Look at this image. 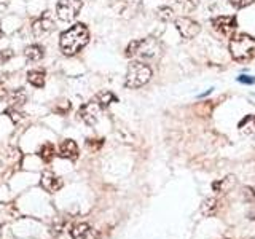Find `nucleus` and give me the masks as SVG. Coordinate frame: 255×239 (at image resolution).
Listing matches in <instances>:
<instances>
[{
  "mask_svg": "<svg viewBox=\"0 0 255 239\" xmlns=\"http://www.w3.org/2000/svg\"><path fill=\"white\" fill-rule=\"evenodd\" d=\"M238 82L239 83H244V85H254L255 83V78H252L249 75H241V77H238Z\"/></svg>",
  "mask_w": 255,
  "mask_h": 239,
  "instance_id": "5701e85b",
  "label": "nucleus"
},
{
  "mask_svg": "<svg viewBox=\"0 0 255 239\" xmlns=\"http://www.w3.org/2000/svg\"><path fill=\"white\" fill-rule=\"evenodd\" d=\"M233 185H235V177H233V175H228V177H225V179H220L217 182H214L212 183V190L222 193V191H228Z\"/></svg>",
  "mask_w": 255,
  "mask_h": 239,
  "instance_id": "a211bd4d",
  "label": "nucleus"
},
{
  "mask_svg": "<svg viewBox=\"0 0 255 239\" xmlns=\"http://www.w3.org/2000/svg\"><path fill=\"white\" fill-rule=\"evenodd\" d=\"M72 239H101L99 233L88 223H77L70 231Z\"/></svg>",
  "mask_w": 255,
  "mask_h": 239,
  "instance_id": "9d476101",
  "label": "nucleus"
},
{
  "mask_svg": "<svg viewBox=\"0 0 255 239\" xmlns=\"http://www.w3.org/2000/svg\"><path fill=\"white\" fill-rule=\"evenodd\" d=\"M6 96V91H5V88H0V99L2 98H5Z\"/></svg>",
  "mask_w": 255,
  "mask_h": 239,
  "instance_id": "a878e982",
  "label": "nucleus"
},
{
  "mask_svg": "<svg viewBox=\"0 0 255 239\" xmlns=\"http://www.w3.org/2000/svg\"><path fill=\"white\" fill-rule=\"evenodd\" d=\"M59 156L75 161V159L78 158V145L72 139L64 140L61 143V147H59Z\"/></svg>",
  "mask_w": 255,
  "mask_h": 239,
  "instance_id": "f8f14e48",
  "label": "nucleus"
},
{
  "mask_svg": "<svg viewBox=\"0 0 255 239\" xmlns=\"http://www.w3.org/2000/svg\"><path fill=\"white\" fill-rule=\"evenodd\" d=\"M158 18L161 19V21H166V22L174 21V11H172V8H169V6H161L158 10Z\"/></svg>",
  "mask_w": 255,
  "mask_h": 239,
  "instance_id": "412c9836",
  "label": "nucleus"
},
{
  "mask_svg": "<svg viewBox=\"0 0 255 239\" xmlns=\"http://www.w3.org/2000/svg\"><path fill=\"white\" fill-rule=\"evenodd\" d=\"M161 54V45L153 37L142 38V40H132L126 48V58H142V59H151Z\"/></svg>",
  "mask_w": 255,
  "mask_h": 239,
  "instance_id": "7ed1b4c3",
  "label": "nucleus"
},
{
  "mask_svg": "<svg viewBox=\"0 0 255 239\" xmlns=\"http://www.w3.org/2000/svg\"><path fill=\"white\" fill-rule=\"evenodd\" d=\"M96 139H88L86 140V145L90 147V148H93V150H96V148H99L102 143H104V140L102 139H99V142H94Z\"/></svg>",
  "mask_w": 255,
  "mask_h": 239,
  "instance_id": "b1692460",
  "label": "nucleus"
},
{
  "mask_svg": "<svg viewBox=\"0 0 255 239\" xmlns=\"http://www.w3.org/2000/svg\"><path fill=\"white\" fill-rule=\"evenodd\" d=\"M0 37H2V29H0Z\"/></svg>",
  "mask_w": 255,
  "mask_h": 239,
  "instance_id": "bb28decb",
  "label": "nucleus"
},
{
  "mask_svg": "<svg viewBox=\"0 0 255 239\" xmlns=\"http://www.w3.org/2000/svg\"><path fill=\"white\" fill-rule=\"evenodd\" d=\"M239 131L247 134V135H254L255 134V115H247L241 120V123L238 124Z\"/></svg>",
  "mask_w": 255,
  "mask_h": 239,
  "instance_id": "2eb2a0df",
  "label": "nucleus"
},
{
  "mask_svg": "<svg viewBox=\"0 0 255 239\" xmlns=\"http://www.w3.org/2000/svg\"><path fill=\"white\" fill-rule=\"evenodd\" d=\"M175 27H177L182 38H187V40L195 38L199 32H201V26L190 18H177L175 19Z\"/></svg>",
  "mask_w": 255,
  "mask_h": 239,
  "instance_id": "6e6552de",
  "label": "nucleus"
},
{
  "mask_svg": "<svg viewBox=\"0 0 255 239\" xmlns=\"http://www.w3.org/2000/svg\"><path fill=\"white\" fill-rule=\"evenodd\" d=\"M185 3H188L190 8H195L196 3H198V0H185Z\"/></svg>",
  "mask_w": 255,
  "mask_h": 239,
  "instance_id": "393cba45",
  "label": "nucleus"
},
{
  "mask_svg": "<svg viewBox=\"0 0 255 239\" xmlns=\"http://www.w3.org/2000/svg\"><path fill=\"white\" fill-rule=\"evenodd\" d=\"M27 82L35 88H42L45 85V70L35 69L27 72Z\"/></svg>",
  "mask_w": 255,
  "mask_h": 239,
  "instance_id": "dca6fc26",
  "label": "nucleus"
},
{
  "mask_svg": "<svg viewBox=\"0 0 255 239\" xmlns=\"http://www.w3.org/2000/svg\"><path fill=\"white\" fill-rule=\"evenodd\" d=\"M40 185H42V188L46 190L48 193H56V191L62 188V179L59 175H56L53 171H43Z\"/></svg>",
  "mask_w": 255,
  "mask_h": 239,
  "instance_id": "1a4fd4ad",
  "label": "nucleus"
},
{
  "mask_svg": "<svg viewBox=\"0 0 255 239\" xmlns=\"http://www.w3.org/2000/svg\"><path fill=\"white\" fill-rule=\"evenodd\" d=\"M96 101L99 102V106H101L102 109H106V107L110 106L112 102H115L117 98H115V94H114V93H110V91H102V93L98 94V98H96Z\"/></svg>",
  "mask_w": 255,
  "mask_h": 239,
  "instance_id": "aec40b11",
  "label": "nucleus"
},
{
  "mask_svg": "<svg viewBox=\"0 0 255 239\" xmlns=\"http://www.w3.org/2000/svg\"><path fill=\"white\" fill-rule=\"evenodd\" d=\"M212 27L220 32L225 37H233V34L238 29V19L236 16H219L212 19Z\"/></svg>",
  "mask_w": 255,
  "mask_h": 239,
  "instance_id": "0eeeda50",
  "label": "nucleus"
},
{
  "mask_svg": "<svg viewBox=\"0 0 255 239\" xmlns=\"http://www.w3.org/2000/svg\"><path fill=\"white\" fill-rule=\"evenodd\" d=\"M217 209H219V201L215 198H209V199H206L199 211H201L204 217H212V215H215V212H217Z\"/></svg>",
  "mask_w": 255,
  "mask_h": 239,
  "instance_id": "f3484780",
  "label": "nucleus"
},
{
  "mask_svg": "<svg viewBox=\"0 0 255 239\" xmlns=\"http://www.w3.org/2000/svg\"><path fill=\"white\" fill-rule=\"evenodd\" d=\"M10 106L13 109H19L21 106H24V102L27 101V93L24 88H19V90H16L10 94Z\"/></svg>",
  "mask_w": 255,
  "mask_h": 239,
  "instance_id": "ddd939ff",
  "label": "nucleus"
},
{
  "mask_svg": "<svg viewBox=\"0 0 255 239\" xmlns=\"http://www.w3.org/2000/svg\"><path fill=\"white\" fill-rule=\"evenodd\" d=\"M228 2L233 5L235 8H238V10H241V8H246V6L252 5L254 0H228Z\"/></svg>",
  "mask_w": 255,
  "mask_h": 239,
  "instance_id": "4be33fe9",
  "label": "nucleus"
},
{
  "mask_svg": "<svg viewBox=\"0 0 255 239\" xmlns=\"http://www.w3.org/2000/svg\"><path fill=\"white\" fill-rule=\"evenodd\" d=\"M53 27V19H51V14L50 13H45L42 18H38L37 21H34L32 24V32H34L35 37H42L45 35L46 32H50Z\"/></svg>",
  "mask_w": 255,
  "mask_h": 239,
  "instance_id": "9b49d317",
  "label": "nucleus"
},
{
  "mask_svg": "<svg viewBox=\"0 0 255 239\" xmlns=\"http://www.w3.org/2000/svg\"><path fill=\"white\" fill-rule=\"evenodd\" d=\"M90 42V30L83 22H77L67 30H64L59 37V46L62 54L75 56Z\"/></svg>",
  "mask_w": 255,
  "mask_h": 239,
  "instance_id": "f257e3e1",
  "label": "nucleus"
},
{
  "mask_svg": "<svg viewBox=\"0 0 255 239\" xmlns=\"http://www.w3.org/2000/svg\"><path fill=\"white\" fill-rule=\"evenodd\" d=\"M150 78H151V69H150V66H147L145 62L134 61V62L129 64V66H128L125 86L129 88V90H137V88H140L145 83H148Z\"/></svg>",
  "mask_w": 255,
  "mask_h": 239,
  "instance_id": "20e7f679",
  "label": "nucleus"
},
{
  "mask_svg": "<svg viewBox=\"0 0 255 239\" xmlns=\"http://www.w3.org/2000/svg\"><path fill=\"white\" fill-rule=\"evenodd\" d=\"M54 155H56V148H54V145L53 143H43L42 147L38 148V156L43 159L45 163H50L51 159L54 158Z\"/></svg>",
  "mask_w": 255,
  "mask_h": 239,
  "instance_id": "6ab92c4d",
  "label": "nucleus"
},
{
  "mask_svg": "<svg viewBox=\"0 0 255 239\" xmlns=\"http://www.w3.org/2000/svg\"><path fill=\"white\" fill-rule=\"evenodd\" d=\"M24 56L29 59V61H40L45 56V50L43 46L40 45H29L26 50H24Z\"/></svg>",
  "mask_w": 255,
  "mask_h": 239,
  "instance_id": "4468645a",
  "label": "nucleus"
},
{
  "mask_svg": "<svg viewBox=\"0 0 255 239\" xmlns=\"http://www.w3.org/2000/svg\"><path fill=\"white\" fill-rule=\"evenodd\" d=\"M101 110H102V107L99 106L98 101H90L80 107L78 118H82L88 126H93L98 123V120L101 117Z\"/></svg>",
  "mask_w": 255,
  "mask_h": 239,
  "instance_id": "423d86ee",
  "label": "nucleus"
},
{
  "mask_svg": "<svg viewBox=\"0 0 255 239\" xmlns=\"http://www.w3.org/2000/svg\"><path fill=\"white\" fill-rule=\"evenodd\" d=\"M82 0H59L56 5V14L64 22L74 21L82 10Z\"/></svg>",
  "mask_w": 255,
  "mask_h": 239,
  "instance_id": "39448f33",
  "label": "nucleus"
},
{
  "mask_svg": "<svg viewBox=\"0 0 255 239\" xmlns=\"http://www.w3.org/2000/svg\"><path fill=\"white\" fill-rule=\"evenodd\" d=\"M231 58L238 62H247L255 58V38L249 34H238L230 40Z\"/></svg>",
  "mask_w": 255,
  "mask_h": 239,
  "instance_id": "f03ea898",
  "label": "nucleus"
}]
</instances>
